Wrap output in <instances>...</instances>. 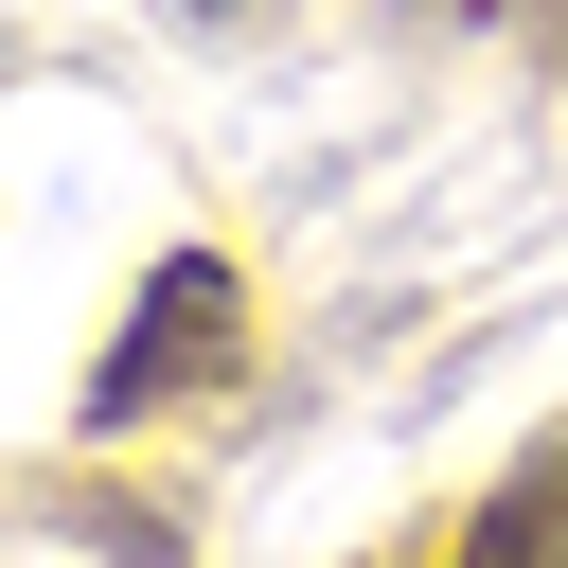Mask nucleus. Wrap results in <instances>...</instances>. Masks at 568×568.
Masks as SVG:
<instances>
[{
	"mask_svg": "<svg viewBox=\"0 0 568 568\" xmlns=\"http://www.w3.org/2000/svg\"><path fill=\"white\" fill-rule=\"evenodd\" d=\"M231 337H248V302H231V248H178V266L142 284V320L106 337V373H89V426H142V408H178L195 373H231Z\"/></svg>",
	"mask_w": 568,
	"mask_h": 568,
	"instance_id": "obj_1",
	"label": "nucleus"
},
{
	"mask_svg": "<svg viewBox=\"0 0 568 568\" xmlns=\"http://www.w3.org/2000/svg\"><path fill=\"white\" fill-rule=\"evenodd\" d=\"M462 568H568V444H532V462L462 515Z\"/></svg>",
	"mask_w": 568,
	"mask_h": 568,
	"instance_id": "obj_2",
	"label": "nucleus"
},
{
	"mask_svg": "<svg viewBox=\"0 0 568 568\" xmlns=\"http://www.w3.org/2000/svg\"><path fill=\"white\" fill-rule=\"evenodd\" d=\"M178 18H231V0H178Z\"/></svg>",
	"mask_w": 568,
	"mask_h": 568,
	"instance_id": "obj_3",
	"label": "nucleus"
}]
</instances>
